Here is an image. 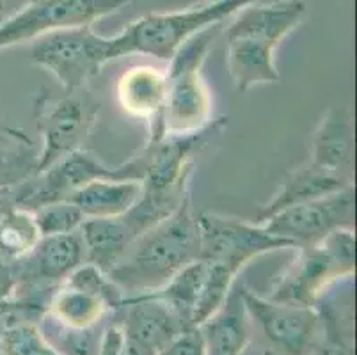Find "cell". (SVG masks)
I'll return each instance as SVG.
<instances>
[{
    "mask_svg": "<svg viewBox=\"0 0 357 355\" xmlns=\"http://www.w3.org/2000/svg\"><path fill=\"white\" fill-rule=\"evenodd\" d=\"M41 239L32 211L13 206L0 215V258L18 262L32 252Z\"/></svg>",
    "mask_w": 357,
    "mask_h": 355,
    "instance_id": "obj_23",
    "label": "cell"
},
{
    "mask_svg": "<svg viewBox=\"0 0 357 355\" xmlns=\"http://www.w3.org/2000/svg\"><path fill=\"white\" fill-rule=\"evenodd\" d=\"M352 185L354 183L342 180V178L318 171L310 162H304L303 165H298V167H295L294 171L284 176L274 195L259 208L256 222H263L271 215L295 206V204L318 199V197L334 194V192L343 190V188L352 187Z\"/></svg>",
    "mask_w": 357,
    "mask_h": 355,
    "instance_id": "obj_18",
    "label": "cell"
},
{
    "mask_svg": "<svg viewBox=\"0 0 357 355\" xmlns=\"http://www.w3.org/2000/svg\"><path fill=\"white\" fill-rule=\"evenodd\" d=\"M142 195V185L134 180L98 178L84 185L70 199L86 219L121 217L135 206Z\"/></svg>",
    "mask_w": 357,
    "mask_h": 355,
    "instance_id": "obj_19",
    "label": "cell"
},
{
    "mask_svg": "<svg viewBox=\"0 0 357 355\" xmlns=\"http://www.w3.org/2000/svg\"><path fill=\"white\" fill-rule=\"evenodd\" d=\"M199 256L197 259L228 266L235 273L263 254L290 249L284 240L268 233L256 220H243L215 211L197 213Z\"/></svg>",
    "mask_w": 357,
    "mask_h": 355,
    "instance_id": "obj_9",
    "label": "cell"
},
{
    "mask_svg": "<svg viewBox=\"0 0 357 355\" xmlns=\"http://www.w3.org/2000/svg\"><path fill=\"white\" fill-rule=\"evenodd\" d=\"M121 355H158V352L153 350V348L146 347V345H142L141 341L134 340V338L126 336L125 345H123Z\"/></svg>",
    "mask_w": 357,
    "mask_h": 355,
    "instance_id": "obj_29",
    "label": "cell"
},
{
    "mask_svg": "<svg viewBox=\"0 0 357 355\" xmlns=\"http://www.w3.org/2000/svg\"><path fill=\"white\" fill-rule=\"evenodd\" d=\"M204 355H243L249 345V317L242 285L235 282L224 304L197 327Z\"/></svg>",
    "mask_w": 357,
    "mask_h": 355,
    "instance_id": "obj_17",
    "label": "cell"
},
{
    "mask_svg": "<svg viewBox=\"0 0 357 355\" xmlns=\"http://www.w3.org/2000/svg\"><path fill=\"white\" fill-rule=\"evenodd\" d=\"M135 0H27L0 22V50L64 29L87 27Z\"/></svg>",
    "mask_w": 357,
    "mask_h": 355,
    "instance_id": "obj_7",
    "label": "cell"
},
{
    "mask_svg": "<svg viewBox=\"0 0 357 355\" xmlns=\"http://www.w3.org/2000/svg\"><path fill=\"white\" fill-rule=\"evenodd\" d=\"M16 286V273L13 262L0 258V304L8 301Z\"/></svg>",
    "mask_w": 357,
    "mask_h": 355,
    "instance_id": "obj_28",
    "label": "cell"
},
{
    "mask_svg": "<svg viewBox=\"0 0 357 355\" xmlns=\"http://www.w3.org/2000/svg\"><path fill=\"white\" fill-rule=\"evenodd\" d=\"M102 102L89 87L61 96L43 89L34 103L36 130L41 137L40 169H47L63 156L82 149L98 121Z\"/></svg>",
    "mask_w": 357,
    "mask_h": 355,
    "instance_id": "obj_6",
    "label": "cell"
},
{
    "mask_svg": "<svg viewBox=\"0 0 357 355\" xmlns=\"http://www.w3.org/2000/svg\"><path fill=\"white\" fill-rule=\"evenodd\" d=\"M165 71L149 64L128 68L119 75L116 82V100L119 109L132 119L146 123L148 142L164 139L160 121L165 103Z\"/></svg>",
    "mask_w": 357,
    "mask_h": 355,
    "instance_id": "obj_13",
    "label": "cell"
},
{
    "mask_svg": "<svg viewBox=\"0 0 357 355\" xmlns=\"http://www.w3.org/2000/svg\"><path fill=\"white\" fill-rule=\"evenodd\" d=\"M314 169L354 183V117L349 107H329L311 135Z\"/></svg>",
    "mask_w": 357,
    "mask_h": 355,
    "instance_id": "obj_14",
    "label": "cell"
},
{
    "mask_svg": "<svg viewBox=\"0 0 357 355\" xmlns=\"http://www.w3.org/2000/svg\"><path fill=\"white\" fill-rule=\"evenodd\" d=\"M256 2L261 0H204L178 11L149 13L112 36L114 61L130 55L171 61L190 38L222 25L240 9Z\"/></svg>",
    "mask_w": 357,
    "mask_h": 355,
    "instance_id": "obj_2",
    "label": "cell"
},
{
    "mask_svg": "<svg viewBox=\"0 0 357 355\" xmlns=\"http://www.w3.org/2000/svg\"><path fill=\"white\" fill-rule=\"evenodd\" d=\"M41 236H55L79 231L86 217L71 201H55L32 211Z\"/></svg>",
    "mask_w": 357,
    "mask_h": 355,
    "instance_id": "obj_26",
    "label": "cell"
},
{
    "mask_svg": "<svg viewBox=\"0 0 357 355\" xmlns=\"http://www.w3.org/2000/svg\"><path fill=\"white\" fill-rule=\"evenodd\" d=\"M219 31L220 25H215L199 32L167 61L162 137L194 135L208 128L215 119L212 89L203 70Z\"/></svg>",
    "mask_w": 357,
    "mask_h": 355,
    "instance_id": "obj_3",
    "label": "cell"
},
{
    "mask_svg": "<svg viewBox=\"0 0 357 355\" xmlns=\"http://www.w3.org/2000/svg\"><path fill=\"white\" fill-rule=\"evenodd\" d=\"M356 192L352 187L318 199L281 210L261 224L268 233L284 240L290 249L313 246L337 229H354Z\"/></svg>",
    "mask_w": 357,
    "mask_h": 355,
    "instance_id": "obj_11",
    "label": "cell"
},
{
    "mask_svg": "<svg viewBox=\"0 0 357 355\" xmlns=\"http://www.w3.org/2000/svg\"><path fill=\"white\" fill-rule=\"evenodd\" d=\"M79 233L86 250V262L107 273L139 239L123 215L112 219H86Z\"/></svg>",
    "mask_w": 357,
    "mask_h": 355,
    "instance_id": "obj_20",
    "label": "cell"
},
{
    "mask_svg": "<svg viewBox=\"0 0 357 355\" xmlns=\"http://www.w3.org/2000/svg\"><path fill=\"white\" fill-rule=\"evenodd\" d=\"M206 273H208V263L203 259H194L192 263L185 265L180 272L174 273L160 289L151 292L149 295L164 301L176 312L183 327L187 331H192V318L199 304Z\"/></svg>",
    "mask_w": 357,
    "mask_h": 355,
    "instance_id": "obj_21",
    "label": "cell"
},
{
    "mask_svg": "<svg viewBox=\"0 0 357 355\" xmlns=\"http://www.w3.org/2000/svg\"><path fill=\"white\" fill-rule=\"evenodd\" d=\"M226 70L238 91L281 80L275 66L278 43L259 34L226 31Z\"/></svg>",
    "mask_w": 357,
    "mask_h": 355,
    "instance_id": "obj_15",
    "label": "cell"
},
{
    "mask_svg": "<svg viewBox=\"0 0 357 355\" xmlns=\"http://www.w3.org/2000/svg\"><path fill=\"white\" fill-rule=\"evenodd\" d=\"M242 299L249 320L287 355H304L313 345L320 312L310 305H294L261 297L242 285Z\"/></svg>",
    "mask_w": 357,
    "mask_h": 355,
    "instance_id": "obj_12",
    "label": "cell"
},
{
    "mask_svg": "<svg viewBox=\"0 0 357 355\" xmlns=\"http://www.w3.org/2000/svg\"><path fill=\"white\" fill-rule=\"evenodd\" d=\"M31 61L57 80L64 93L89 87L103 68L114 61L112 38H105L87 27L64 29L36 39Z\"/></svg>",
    "mask_w": 357,
    "mask_h": 355,
    "instance_id": "obj_5",
    "label": "cell"
},
{
    "mask_svg": "<svg viewBox=\"0 0 357 355\" xmlns=\"http://www.w3.org/2000/svg\"><path fill=\"white\" fill-rule=\"evenodd\" d=\"M265 355H274V354H272V352H265Z\"/></svg>",
    "mask_w": 357,
    "mask_h": 355,
    "instance_id": "obj_30",
    "label": "cell"
},
{
    "mask_svg": "<svg viewBox=\"0 0 357 355\" xmlns=\"http://www.w3.org/2000/svg\"><path fill=\"white\" fill-rule=\"evenodd\" d=\"M114 315L119 317L118 322L126 336L157 352L164 350L181 332L187 331L176 312L149 293L125 297L121 308Z\"/></svg>",
    "mask_w": 357,
    "mask_h": 355,
    "instance_id": "obj_16",
    "label": "cell"
},
{
    "mask_svg": "<svg viewBox=\"0 0 357 355\" xmlns=\"http://www.w3.org/2000/svg\"><path fill=\"white\" fill-rule=\"evenodd\" d=\"M0 355H61L38 322H11L0 327Z\"/></svg>",
    "mask_w": 357,
    "mask_h": 355,
    "instance_id": "obj_24",
    "label": "cell"
},
{
    "mask_svg": "<svg viewBox=\"0 0 357 355\" xmlns=\"http://www.w3.org/2000/svg\"><path fill=\"white\" fill-rule=\"evenodd\" d=\"M98 178L130 180L125 165L109 167L98 156L86 149H77L54 162L24 183L9 188L13 204L22 210L34 211L55 201H68L77 190Z\"/></svg>",
    "mask_w": 357,
    "mask_h": 355,
    "instance_id": "obj_10",
    "label": "cell"
},
{
    "mask_svg": "<svg viewBox=\"0 0 357 355\" xmlns=\"http://www.w3.org/2000/svg\"><path fill=\"white\" fill-rule=\"evenodd\" d=\"M0 9H2V0H0Z\"/></svg>",
    "mask_w": 357,
    "mask_h": 355,
    "instance_id": "obj_31",
    "label": "cell"
},
{
    "mask_svg": "<svg viewBox=\"0 0 357 355\" xmlns=\"http://www.w3.org/2000/svg\"><path fill=\"white\" fill-rule=\"evenodd\" d=\"M294 259L275 279L268 299L294 305L317 308L334 282L356 272L354 229H337L313 246L295 247Z\"/></svg>",
    "mask_w": 357,
    "mask_h": 355,
    "instance_id": "obj_4",
    "label": "cell"
},
{
    "mask_svg": "<svg viewBox=\"0 0 357 355\" xmlns=\"http://www.w3.org/2000/svg\"><path fill=\"white\" fill-rule=\"evenodd\" d=\"M199 256L197 213L192 194L151 229L142 233L109 272L125 297L160 289L174 273Z\"/></svg>",
    "mask_w": 357,
    "mask_h": 355,
    "instance_id": "obj_1",
    "label": "cell"
},
{
    "mask_svg": "<svg viewBox=\"0 0 357 355\" xmlns=\"http://www.w3.org/2000/svg\"><path fill=\"white\" fill-rule=\"evenodd\" d=\"M40 148L16 128H9L0 146V192L9 190L38 174Z\"/></svg>",
    "mask_w": 357,
    "mask_h": 355,
    "instance_id": "obj_22",
    "label": "cell"
},
{
    "mask_svg": "<svg viewBox=\"0 0 357 355\" xmlns=\"http://www.w3.org/2000/svg\"><path fill=\"white\" fill-rule=\"evenodd\" d=\"M125 293L109 273L84 262L52 293L47 315L68 328L98 327L107 315L119 311Z\"/></svg>",
    "mask_w": 357,
    "mask_h": 355,
    "instance_id": "obj_8",
    "label": "cell"
},
{
    "mask_svg": "<svg viewBox=\"0 0 357 355\" xmlns=\"http://www.w3.org/2000/svg\"><path fill=\"white\" fill-rule=\"evenodd\" d=\"M158 355H204L197 328L181 332L173 343H169L164 350L158 352Z\"/></svg>",
    "mask_w": 357,
    "mask_h": 355,
    "instance_id": "obj_27",
    "label": "cell"
},
{
    "mask_svg": "<svg viewBox=\"0 0 357 355\" xmlns=\"http://www.w3.org/2000/svg\"><path fill=\"white\" fill-rule=\"evenodd\" d=\"M45 338L61 355H98L102 331L93 328H68L45 315L40 320Z\"/></svg>",
    "mask_w": 357,
    "mask_h": 355,
    "instance_id": "obj_25",
    "label": "cell"
}]
</instances>
